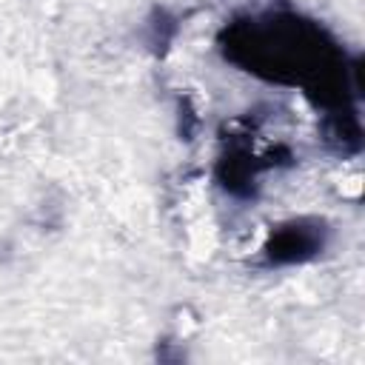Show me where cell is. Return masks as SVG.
<instances>
[{
  "label": "cell",
  "mask_w": 365,
  "mask_h": 365,
  "mask_svg": "<svg viewBox=\"0 0 365 365\" xmlns=\"http://www.w3.org/2000/svg\"><path fill=\"white\" fill-rule=\"evenodd\" d=\"M325 225L319 220H288L271 231L262 245L268 265H299L325 248Z\"/></svg>",
  "instance_id": "cell-1"
},
{
  "label": "cell",
  "mask_w": 365,
  "mask_h": 365,
  "mask_svg": "<svg viewBox=\"0 0 365 365\" xmlns=\"http://www.w3.org/2000/svg\"><path fill=\"white\" fill-rule=\"evenodd\" d=\"M262 168H265V163L257 160L251 151L234 148V151H228L217 163V180L222 182L225 191H231L237 197H251L254 194V182H257V174Z\"/></svg>",
  "instance_id": "cell-2"
}]
</instances>
